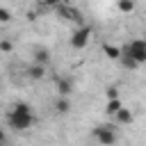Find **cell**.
Segmentation results:
<instances>
[{
  "label": "cell",
  "instance_id": "cell-1",
  "mask_svg": "<svg viewBox=\"0 0 146 146\" xmlns=\"http://www.w3.org/2000/svg\"><path fill=\"white\" fill-rule=\"evenodd\" d=\"M34 114H32V107L27 103H16L11 107V112L7 114V123L9 128H14L16 132H23V130H30L34 125Z\"/></svg>",
  "mask_w": 146,
  "mask_h": 146
},
{
  "label": "cell",
  "instance_id": "cell-2",
  "mask_svg": "<svg viewBox=\"0 0 146 146\" xmlns=\"http://www.w3.org/2000/svg\"><path fill=\"white\" fill-rule=\"evenodd\" d=\"M121 52H123L125 57H130L132 62L144 64V62H146V39H132Z\"/></svg>",
  "mask_w": 146,
  "mask_h": 146
},
{
  "label": "cell",
  "instance_id": "cell-3",
  "mask_svg": "<svg viewBox=\"0 0 146 146\" xmlns=\"http://www.w3.org/2000/svg\"><path fill=\"white\" fill-rule=\"evenodd\" d=\"M94 139H96L100 146H112V144L116 141V130H114V125H110V123L96 125V128H94Z\"/></svg>",
  "mask_w": 146,
  "mask_h": 146
},
{
  "label": "cell",
  "instance_id": "cell-4",
  "mask_svg": "<svg viewBox=\"0 0 146 146\" xmlns=\"http://www.w3.org/2000/svg\"><path fill=\"white\" fill-rule=\"evenodd\" d=\"M89 39H91V27H89V25H82V27H78V30L73 32L71 46H73L75 50H82V48L89 43Z\"/></svg>",
  "mask_w": 146,
  "mask_h": 146
},
{
  "label": "cell",
  "instance_id": "cell-5",
  "mask_svg": "<svg viewBox=\"0 0 146 146\" xmlns=\"http://www.w3.org/2000/svg\"><path fill=\"white\" fill-rule=\"evenodd\" d=\"M55 91H57L59 98H68V96L73 94V82H71L68 78H57V87H55Z\"/></svg>",
  "mask_w": 146,
  "mask_h": 146
},
{
  "label": "cell",
  "instance_id": "cell-6",
  "mask_svg": "<svg viewBox=\"0 0 146 146\" xmlns=\"http://www.w3.org/2000/svg\"><path fill=\"white\" fill-rule=\"evenodd\" d=\"M57 9H59V14L62 16H66L68 21H75V23H80L82 21V14H80V9H75V7H71V5H55Z\"/></svg>",
  "mask_w": 146,
  "mask_h": 146
},
{
  "label": "cell",
  "instance_id": "cell-7",
  "mask_svg": "<svg viewBox=\"0 0 146 146\" xmlns=\"http://www.w3.org/2000/svg\"><path fill=\"white\" fill-rule=\"evenodd\" d=\"M71 110H73L71 98H57V100H55V112H57V114H68Z\"/></svg>",
  "mask_w": 146,
  "mask_h": 146
},
{
  "label": "cell",
  "instance_id": "cell-8",
  "mask_svg": "<svg viewBox=\"0 0 146 146\" xmlns=\"http://www.w3.org/2000/svg\"><path fill=\"white\" fill-rule=\"evenodd\" d=\"M121 110H123V103H121V98L107 100V105H105V114H107V116H116Z\"/></svg>",
  "mask_w": 146,
  "mask_h": 146
},
{
  "label": "cell",
  "instance_id": "cell-9",
  "mask_svg": "<svg viewBox=\"0 0 146 146\" xmlns=\"http://www.w3.org/2000/svg\"><path fill=\"white\" fill-rule=\"evenodd\" d=\"M114 119H116V123H119V125H130L135 116H132V112H130L128 107H123V110H121V112H119Z\"/></svg>",
  "mask_w": 146,
  "mask_h": 146
},
{
  "label": "cell",
  "instance_id": "cell-10",
  "mask_svg": "<svg viewBox=\"0 0 146 146\" xmlns=\"http://www.w3.org/2000/svg\"><path fill=\"white\" fill-rule=\"evenodd\" d=\"M103 52H105V57H110V59H121V48H119V46L105 43V46H103Z\"/></svg>",
  "mask_w": 146,
  "mask_h": 146
},
{
  "label": "cell",
  "instance_id": "cell-11",
  "mask_svg": "<svg viewBox=\"0 0 146 146\" xmlns=\"http://www.w3.org/2000/svg\"><path fill=\"white\" fill-rule=\"evenodd\" d=\"M27 75H30L32 80H41V78L46 75V66H41V64H32V66L27 68Z\"/></svg>",
  "mask_w": 146,
  "mask_h": 146
},
{
  "label": "cell",
  "instance_id": "cell-12",
  "mask_svg": "<svg viewBox=\"0 0 146 146\" xmlns=\"http://www.w3.org/2000/svg\"><path fill=\"white\" fill-rule=\"evenodd\" d=\"M50 59V52L46 50V48H36L34 50V64H41V66H46V62Z\"/></svg>",
  "mask_w": 146,
  "mask_h": 146
},
{
  "label": "cell",
  "instance_id": "cell-13",
  "mask_svg": "<svg viewBox=\"0 0 146 146\" xmlns=\"http://www.w3.org/2000/svg\"><path fill=\"white\" fill-rule=\"evenodd\" d=\"M116 7H119V11H123V14L135 11V2H132V0H119V2H116Z\"/></svg>",
  "mask_w": 146,
  "mask_h": 146
},
{
  "label": "cell",
  "instance_id": "cell-14",
  "mask_svg": "<svg viewBox=\"0 0 146 146\" xmlns=\"http://www.w3.org/2000/svg\"><path fill=\"white\" fill-rule=\"evenodd\" d=\"M121 64H123L125 68H137V66H139L137 62H132V59H130V57H125L123 52H121Z\"/></svg>",
  "mask_w": 146,
  "mask_h": 146
},
{
  "label": "cell",
  "instance_id": "cell-15",
  "mask_svg": "<svg viewBox=\"0 0 146 146\" xmlns=\"http://www.w3.org/2000/svg\"><path fill=\"white\" fill-rule=\"evenodd\" d=\"M11 21V11L7 7H0V23H9Z\"/></svg>",
  "mask_w": 146,
  "mask_h": 146
},
{
  "label": "cell",
  "instance_id": "cell-16",
  "mask_svg": "<svg viewBox=\"0 0 146 146\" xmlns=\"http://www.w3.org/2000/svg\"><path fill=\"white\" fill-rule=\"evenodd\" d=\"M105 96H107V100H114V98H119V89L116 87H107L105 89Z\"/></svg>",
  "mask_w": 146,
  "mask_h": 146
},
{
  "label": "cell",
  "instance_id": "cell-17",
  "mask_svg": "<svg viewBox=\"0 0 146 146\" xmlns=\"http://www.w3.org/2000/svg\"><path fill=\"white\" fill-rule=\"evenodd\" d=\"M0 50H2V52H9V50H11V41L2 39V41H0Z\"/></svg>",
  "mask_w": 146,
  "mask_h": 146
},
{
  "label": "cell",
  "instance_id": "cell-18",
  "mask_svg": "<svg viewBox=\"0 0 146 146\" xmlns=\"http://www.w3.org/2000/svg\"><path fill=\"white\" fill-rule=\"evenodd\" d=\"M5 144H7V132L0 128V146H5Z\"/></svg>",
  "mask_w": 146,
  "mask_h": 146
}]
</instances>
